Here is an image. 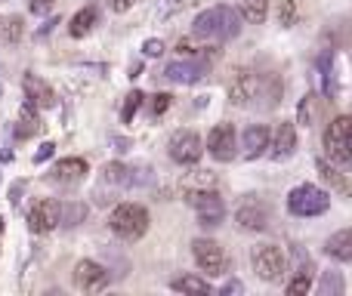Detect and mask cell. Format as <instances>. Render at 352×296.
<instances>
[{"label": "cell", "instance_id": "1", "mask_svg": "<svg viewBox=\"0 0 352 296\" xmlns=\"http://www.w3.org/2000/svg\"><path fill=\"white\" fill-rule=\"evenodd\" d=\"M192 34L210 43L235 41L241 34V12H235V6H210L192 22Z\"/></svg>", "mask_w": 352, "mask_h": 296}, {"label": "cell", "instance_id": "2", "mask_svg": "<svg viewBox=\"0 0 352 296\" xmlns=\"http://www.w3.org/2000/svg\"><path fill=\"white\" fill-rule=\"evenodd\" d=\"M109 225L121 241H140L148 231V210L142 204H118L111 210Z\"/></svg>", "mask_w": 352, "mask_h": 296}, {"label": "cell", "instance_id": "3", "mask_svg": "<svg viewBox=\"0 0 352 296\" xmlns=\"http://www.w3.org/2000/svg\"><path fill=\"white\" fill-rule=\"evenodd\" d=\"M324 151L334 163L352 167V115H340L324 127Z\"/></svg>", "mask_w": 352, "mask_h": 296}, {"label": "cell", "instance_id": "4", "mask_svg": "<svg viewBox=\"0 0 352 296\" xmlns=\"http://www.w3.org/2000/svg\"><path fill=\"white\" fill-rule=\"evenodd\" d=\"M250 262H254L256 278L269 281V284L285 281L287 256L281 253V247H275V244H260V247H254V250H250Z\"/></svg>", "mask_w": 352, "mask_h": 296}, {"label": "cell", "instance_id": "5", "mask_svg": "<svg viewBox=\"0 0 352 296\" xmlns=\"http://www.w3.org/2000/svg\"><path fill=\"white\" fill-rule=\"evenodd\" d=\"M331 207V198L328 192H322L318 185H297L291 194H287V210L294 213V216H322V213H328Z\"/></svg>", "mask_w": 352, "mask_h": 296}, {"label": "cell", "instance_id": "6", "mask_svg": "<svg viewBox=\"0 0 352 296\" xmlns=\"http://www.w3.org/2000/svg\"><path fill=\"white\" fill-rule=\"evenodd\" d=\"M217 59V53H201V56H192V59H179V62H170L164 68V78L170 84H198L210 74V65Z\"/></svg>", "mask_w": 352, "mask_h": 296}, {"label": "cell", "instance_id": "7", "mask_svg": "<svg viewBox=\"0 0 352 296\" xmlns=\"http://www.w3.org/2000/svg\"><path fill=\"white\" fill-rule=\"evenodd\" d=\"M186 201L195 207V213H198V223L201 225H219L226 216V204L223 198H219L217 192H210V188H186Z\"/></svg>", "mask_w": 352, "mask_h": 296}, {"label": "cell", "instance_id": "8", "mask_svg": "<svg viewBox=\"0 0 352 296\" xmlns=\"http://www.w3.org/2000/svg\"><path fill=\"white\" fill-rule=\"evenodd\" d=\"M192 253H195V262H198L201 272H207L213 278V275H223L226 272V250L219 247L217 241H210V238H195L192 241Z\"/></svg>", "mask_w": 352, "mask_h": 296}, {"label": "cell", "instance_id": "9", "mask_svg": "<svg viewBox=\"0 0 352 296\" xmlns=\"http://www.w3.org/2000/svg\"><path fill=\"white\" fill-rule=\"evenodd\" d=\"M170 157L176 163H182V167H192V163L201 161V155H204V142H201V136L195 133V130H179V133H173L170 139Z\"/></svg>", "mask_w": 352, "mask_h": 296}, {"label": "cell", "instance_id": "10", "mask_svg": "<svg viewBox=\"0 0 352 296\" xmlns=\"http://www.w3.org/2000/svg\"><path fill=\"white\" fill-rule=\"evenodd\" d=\"M109 272H105L99 262H93V260H80L78 266H74V287L78 291H84V293H99V291H105L109 287Z\"/></svg>", "mask_w": 352, "mask_h": 296}, {"label": "cell", "instance_id": "11", "mask_svg": "<svg viewBox=\"0 0 352 296\" xmlns=\"http://www.w3.org/2000/svg\"><path fill=\"white\" fill-rule=\"evenodd\" d=\"M59 225V201H37L34 207L28 210V229L34 235H47Z\"/></svg>", "mask_w": 352, "mask_h": 296}, {"label": "cell", "instance_id": "12", "mask_svg": "<svg viewBox=\"0 0 352 296\" xmlns=\"http://www.w3.org/2000/svg\"><path fill=\"white\" fill-rule=\"evenodd\" d=\"M207 148H210V157L229 163L232 157H235V127H232V124H217V127L210 130Z\"/></svg>", "mask_w": 352, "mask_h": 296}, {"label": "cell", "instance_id": "13", "mask_svg": "<svg viewBox=\"0 0 352 296\" xmlns=\"http://www.w3.org/2000/svg\"><path fill=\"white\" fill-rule=\"evenodd\" d=\"M256 93H260V78L254 71H238L229 87V102L238 105V109H248L256 99Z\"/></svg>", "mask_w": 352, "mask_h": 296}, {"label": "cell", "instance_id": "14", "mask_svg": "<svg viewBox=\"0 0 352 296\" xmlns=\"http://www.w3.org/2000/svg\"><path fill=\"white\" fill-rule=\"evenodd\" d=\"M235 219L244 225V229H250V231H263V229L269 225V210L254 198V194H248V198H244L241 204H238Z\"/></svg>", "mask_w": 352, "mask_h": 296}, {"label": "cell", "instance_id": "15", "mask_svg": "<svg viewBox=\"0 0 352 296\" xmlns=\"http://www.w3.org/2000/svg\"><path fill=\"white\" fill-rule=\"evenodd\" d=\"M84 176H87L84 157H65V161H59L50 170V182H56V185H78Z\"/></svg>", "mask_w": 352, "mask_h": 296}, {"label": "cell", "instance_id": "16", "mask_svg": "<svg viewBox=\"0 0 352 296\" xmlns=\"http://www.w3.org/2000/svg\"><path fill=\"white\" fill-rule=\"evenodd\" d=\"M22 87H25V99H28L31 105H37V109H53L56 105V93L50 90V84L41 80L37 74H25Z\"/></svg>", "mask_w": 352, "mask_h": 296}, {"label": "cell", "instance_id": "17", "mask_svg": "<svg viewBox=\"0 0 352 296\" xmlns=\"http://www.w3.org/2000/svg\"><path fill=\"white\" fill-rule=\"evenodd\" d=\"M269 148H272V157L275 161H285V157L294 155V148H297V127L294 124H278V130H275V139H269Z\"/></svg>", "mask_w": 352, "mask_h": 296}, {"label": "cell", "instance_id": "18", "mask_svg": "<svg viewBox=\"0 0 352 296\" xmlns=\"http://www.w3.org/2000/svg\"><path fill=\"white\" fill-rule=\"evenodd\" d=\"M269 139H272V133H269L266 124H254V127H248V133H244V155L254 161V157H260L263 151L269 148Z\"/></svg>", "mask_w": 352, "mask_h": 296}, {"label": "cell", "instance_id": "19", "mask_svg": "<svg viewBox=\"0 0 352 296\" xmlns=\"http://www.w3.org/2000/svg\"><path fill=\"white\" fill-rule=\"evenodd\" d=\"M324 253L337 262H352V229H343V231H337V235H331L328 244H324Z\"/></svg>", "mask_w": 352, "mask_h": 296}, {"label": "cell", "instance_id": "20", "mask_svg": "<svg viewBox=\"0 0 352 296\" xmlns=\"http://www.w3.org/2000/svg\"><path fill=\"white\" fill-rule=\"evenodd\" d=\"M316 167H318V173H322V179L328 182V185H334V192H340V194H346V198H352V182L340 173V170H334V163L324 161V157H318Z\"/></svg>", "mask_w": 352, "mask_h": 296}, {"label": "cell", "instance_id": "21", "mask_svg": "<svg viewBox=\"0 0 352 296\" xmlns=\"http://www.w3.org/2000/svg\"><path fill=\"white\" fill-rule=\"evenodd\" d=\"M96 25H99L96 6H84L80 12H74L72 25H68V34H72V37H87L93 28H96Z\"/></svg>", "mask_w": 352, "mask_h": 296}, {"label": "cell", "instance_id": "22", "mask_svg": "<svg viewBox=\"0 0 352 296\" xmlns=\"http://www.w3.org/2000/svg\"><path fill=\"white\" fill-rule=\"evenodd\" d=\"M41 130V117H37V105L25 102L22 111H19V127H16V136L19 139H31V136Z\"/></svg>", "mask_w": 352, "mask_h": 296}, {"label": "cell", "instance_id": "23", "mask_svg": "<svg viewBox=\"0 0 352 296\" xmlns=\"http://www.w3.org/2000/svg\"><path fill=\"white\" fill-rule=\"evenodd\" d=\"M318 71H322V93L328 99L337 96V68H334V56L322 53L318 56Z\"/></svg>", "mask_w": 352, "mask_h": 296}, {"label": "cell", "instance_id": "24", "mask_svg": "<svg viewBox=\"0 0 352 296\" xmlns=\"http://www.w3.org/2000/svg\"><path fill=\"white\" fill-rule=\"evenodd\" d=\"M318 115H322V99H318L316 93H306V96L300 99L297 124H303V127H312V124L318 121Z\"/></svg>", "mask_w": 352, "mask_h": 296}, {"label": "cell", "instance_id": "25", "mask_svg": "<svg viewBox=\"0 0 352 296\" xmlns=\"http://www.w3.org/2000/svg\"><path fill=\"white\" fill-rule=\"evenodd\" d=\"M238 12L250 25H263L269 16V0H238Z\"/></svg>", "mask_w": 352, "mask_h": 296}, {"label": "cell", "instance_id": "26", "mask_svg": "<svg viewBox=\"0 0 352 296\" xmlns=\"http://www.w3.org/2000/svg\"><path fill=\"white\" fill-rule=\"evenodd\" d=\"M170 287L176 293H198V296L210 293V284L204 278H198V275H179V278L170 281Z\"/></svg>", "mask_w": 352, "mask_h": 296}, {"label": "cell", "instance_id": "27", "mask_svg": "<svg viewBox=\"0 0 352 296\" xmlns=\"http://www.w3.org/2000/svg\"><path fill=\"white\" fill-rule=\"evenodd\" d=\"M102 179L109 182V185L115 188H130V167H124V163H105L102 167Z\"/></svg>", "mask_w": 352, "mask_h": 296}, {"label": "cell", "instance_id": "28", "mask_svg": "<svg viewBox=\"0 0 352 296\" xmlns=\"http://www.w3.org/2000/svg\"><path fill=\"white\" fill-rule=\"evenodd\" d=\"M87 219V207L84 204H59V225H68V229H74V225H80Z\"/></svg>", "mask_w": 352, "mask_h": 296}, {"label": "cell", "instance_id": "29", "mask_svg": "<svg viewBox=\"0 0 352 296\" xmlns=\"http://www.w3.org/2000/svg\"><path fill=\"white\" fill-rule=\"evenodd\" d=\"M312 272H316V266H312V262H306V266L300 269V272L294 275L291 281H287V293H294V296L309 293V287H312Z\"/></svg>", "mask_w": 352, "mask_h": 296}, {"label": "cell", "instance_id": "30", "mask_svg": "<svg viewBox=\"0 0 352 296\" xmlns=\"http://www.w3.org/2000/svg\"><path fill=\"white\" fill-rule=\"evenodd\" d=\"M343 291H346V284H343L340 272H324L322 275V284H318V293L322 296H340Z\"/></svg>", "mask_w": 352, "mask_h": 296}, {"label": "cell", "instance_id": "31", "mask_svg": "<svg viewBox=\"0 0 352 296\" xmlns=\"http://www.w3.org/2000/svg\"><path fill=\"white\" fill-rule=\"evenodd\" d=\"M142 99H146V96H142L140 90H133L127 99H124V109H121V121H124V124L133 121V115L142 109Z\"/></svg>", "mask_w": 352, "mask_h": 296}, {"label": "cell", "instance_id": "32", "mask_svg": "<svg viewBox=\"0 0 352 296\" xmlns=\"http://www.w3.org/2000/svg\"><path fill=\"white\" fill-rule=\"evenodd\" d=\"M294 19H297V3L294 0H281V6H278V22L285 25H294Z\"/></svg>", "mask_w": 352, "mask_h": 296}, {"label": "cell", "instance_id": "33", "mask_svg": "<svg viewBox=\"0 0 352 296\" xmlns=\"http://www.w3.org/2000/svg\"><path fill=\"white\" fill-rule=\"evenodd\" d=\"M19 37H22V19H19V16H12L10 22H6L3 41H6V43H19Z\"/></svg>", "mask_w": 352, "mask_h": 296}, {"label": "cell", "instance_id": "34", "mask_svg": "<svg viewBox=\"0 0 352 296\" xmlns=\"http://www.w3.org/2000/svg\"><path fill=\"white\" fill-rule=\"evenodd\" d=\"M53 6H56V0H31L28 10L34 12V16H47V12L53 10Z\"/></svg>", "mask_w": 352, "mask_h": 296}, {"label": "cell", "instance_id": "35", "mask_svg": "<svg viewBox=\"0 0 352 296\" xmlns=\"http://www.w3.org/2000/svg\"><path fill=\"white\" fill-rule=\"evenodd\" d=\"M167 109H170V96H167V93H158V96H155V102H152V115L158 117V115H164Z\"/></svg>", "mask_w": 352, "mask_h": 296}, {"label": "cell", "instance_id": "36", "mask_svg": "<svg viewBox=\"0 0 352 296\" xmlns=\"http://www.w3.org/2000/svg\"><path fill=\"white\" fill-rule=\"evenodd\" d=\"M53 155H56V146H53V142H43V146L34 151V163H47Z\"/></svg>", "mask_w": 352, "mask_h": 296}, {"label": "cell", "instance_id": "37", "mask_svg": "<svg viewBox=\"0 0 352 296\" xmlns=\"http://www.w3.org/2000/svg\"><path fill=\"white\" fill-rule=\"evenodd\" d=\"M142 53H146V56H152V59H155V56H161V53H164V43H161L158 37H152V41H146V43H142Z\"/></svg>", "mask_w": 352, "mask_h": 296}, {"label": "cell", "instance_id": "38", "mask_svg": "<svg viewBox=\"0 0 352 296\" xmlns=\"http://www.w3.org/2000/svg\"><path fill=\"white\" fill-rule=\"evenodd\" d=\"M179 0H167V3H161L158 6V10H155V16H158V19H164V16H170V12H176V10H179Z\"/></svg>", "mask_w": 352, "mask_h": 296}, {"label": "cell", "instance_id": "39", "mask_svg": "<svg viewBox=\"0 0 352 296\" xmlns=\"http://www.w3.org/2000/svg\"><path fill=\"white\" fill-rule=\"evenodd\" d=\"M22 192H25V182L19 179L16 185L10 188V204H12V207H19V204H22Z\"/></svg>", "mask_w": 352, "mask_h": 296}, {"label": "cell", "instance_id": "40", "mask_svg": "<svg viewBox=\"0 0 352 296\" xmlns=\"http://www.w3.org/2000/svg\"><path fill=\"white\" fill-rule=\"evenodd\" d=\"M219 293H223V296H235V293H244V284H241V281H229V284H226V287H223V291H219Z\"/></svg>", "mask_w": 352, "mask_h": 296}, {"label": "cell", "instance_id": "41", "mask_svg": "<svg viewBox=\"0 0 352 296\" xmlns=\"http://www.w3.org/2000/svg\"><path fill=\"white\" fill-rule=\"evenodd\" d=\"M109 6H111L115 12H127L130 6H133V0H109Z\"/></svg>", "mask_w": 352, "mask_h": 296}, {"label": "cell", "instance_id": "42", "mask_svg": "<svg viewBox=\"0 0 352 296\" xmlns=\"http://www.w3.org/2000/svg\"><path fill=\"white\" fill-rule=\"evenodd\" d=\"M115 146H118V151H127L130 142H127V139H115Z\"/></svg>", "mask_w": 352, "mask_h": 296}, {"label": "cell", "instance_id": "43", "mask_svg": "<svg viewBox=\"0 0 352 296\" xmlns=\"http://www.w3.org/2000/svg\"><path fill=\"white\" fill-rule=\"evenodd\" d=\"M0 235H3V216H0Z\"/></svg>", "mask_w": 352, "mask_h": 296}, {"label": "cell", "instance_id": "44", "mask_svg": "<svg viewBox=\"0 0 352 296\" xmlns=\"http://www.w3.org/2000/svg\"><path fill=\"white\" fill-rule=\"evenodd\" d=\"M0 96H3V84H0Z\"/></svg>", "mask_w": 352, "mask_h": 296}]
</instances>
